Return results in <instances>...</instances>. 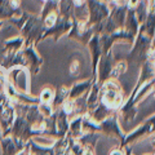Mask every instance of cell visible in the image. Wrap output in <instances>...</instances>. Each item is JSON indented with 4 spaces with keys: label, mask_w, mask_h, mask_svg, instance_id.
I'll return each instance as SVG.
<instances>
[{
    "label": "cell",
    "mask_w": 155,
    "mask_h": 155,
    "mask_svg": "<svg viewBox=\"0 0 155 155\" xmlns=\"http://www.w3.org/2000/svg\"><path fill=\"white\" fill-rule=\"evenodd\" d=\"M53 94H54V92H53L51 88H44L40 94V98L43 101V104H49L52 98H53Z\"/></svg>",
    "instance_id": "cell-2"
},
{
    "label": "cell",
    "mask_w": 155,
    "mask_h": 155,
    "mask_svg": "<svg viewBox=\"0 0 155 155\" xmlns=\"http://www.w3.org/2000/svg\"><path fill=\"white\" fill-rule=\"evenodd\" d=\"M11 81L17 87V89L26 92L27 91V74L21 69H14L9 74Z\"/></svg>",
    "instance_id": "cell-1"
},
{
    "label": "cell",
    "mask_w": 155,
    "mask_h": 155,
    "mask_svg": "<svg viewBox=\"0 0 155 155\" xmlns=\"http://www.w3.org/2000/svg\"><path fill=\"white\" fill-rule=\"evenodd\" d=\"M19 3H21V0H11V5L14 7V8L18 7V5H19Z\"/></svg>",
    "instance_id": "cell-6"
},
{
    "label": "cell",
    "mask_w": 155,
    "mask_h": 155,
    "mask_svg": "<svg viewBox=\"0 0 155 155\" xmlns=\"http://www.w3.org/2000/svg\"><path fill=\"white\" fill-rule=\"evenodd\" d=\"M69 71H70L71 75H78V74H79V71H80V62L78 61V60L72 61L71 65H70Z\"/></svg>",
    "instance_id": "cell-4"
},
{
    "label": "cell",
    "mask_w": 155,
    "mask_h": 155,
    "mask_svg": "<svg viewBox=\"0 0 155 155\" xmlns=\"http://www.w3.org/2000/svg\"><path fill=\"white\" fill-rule=\"evenodd\" d=\"M87 87H89V83H81L79 85H75L74 91L71 92V97H76V96H80L81 92H84L87 89Z\"/></svg>",
    "instance_id": "cell-3"
},
{
    "label": "cell",
    "mask_w": 155,
    "mask_h": 155,
    "mask_svg": "<svg viewBox=\"0 0 155 155\" xmlns=\"http://www.w3.org/2000/svg\"><path fill=\"white\" fill-rule=\"evenodd\" d=\"M110 155H123V153L120 151V150H114V151L111 153Z\"/></svg>",
    "instance_id": "cell-7"
},
{
    "label": "cell",
    "mask_w": 155,
    "mask_h": 155,
    "mask_svg": "<svg viewBox=\"0 0 155 155\" xmlns=\"http://www.w3.org/2000/svg\"><path fill=\"white\" fill-rule=\"evenodd\" d=\"M127 65H125V62H120V64L116 65V67L114 69V72H113V75L116 76V75H120L122 72H124L125 70H127V67H125Z\"/></svg>",
    "instance_id": "cell-5"
},
{
    "label": "cell",
    "mask_w": 155,
    "mask_h": 155,
    "mask_svg": "<svg viewBox=\"0 0 155 155\" xmlns=\"http://www.w3.org/2000/svg\"><path fill=\"white\" fill-rule=\"evenodd\" d=\"M4 83V75H3V71L0 70V85Z\"/></svg>",
    "instance_id": "cell-8"
}]
</instances>
